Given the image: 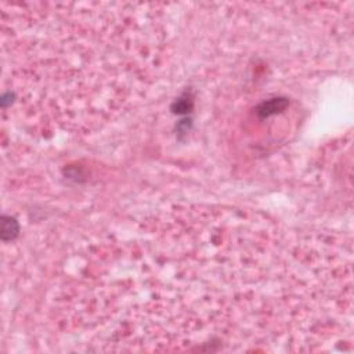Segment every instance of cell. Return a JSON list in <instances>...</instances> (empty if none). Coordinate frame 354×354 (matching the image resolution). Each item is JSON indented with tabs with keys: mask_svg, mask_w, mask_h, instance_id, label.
<instances>
[{
	"mask_svg": "<svg viewBox=\"0 0 354 354\" xmlns=\"http://www.w3.org/2000/svg\"><path fill=\"white\" fill-rule=\"evenodd\" d=\"M17 234H18V224H17V221L13 217L5 216L3 217V231H2L3 239L5 241L13 239V238L17 237Z\"/></svg>",
	"mask_w": 354,
	"mask_h": 354,
	"instance_id": "6da1fadb",
	"label": "cell"
}]
</instances>
